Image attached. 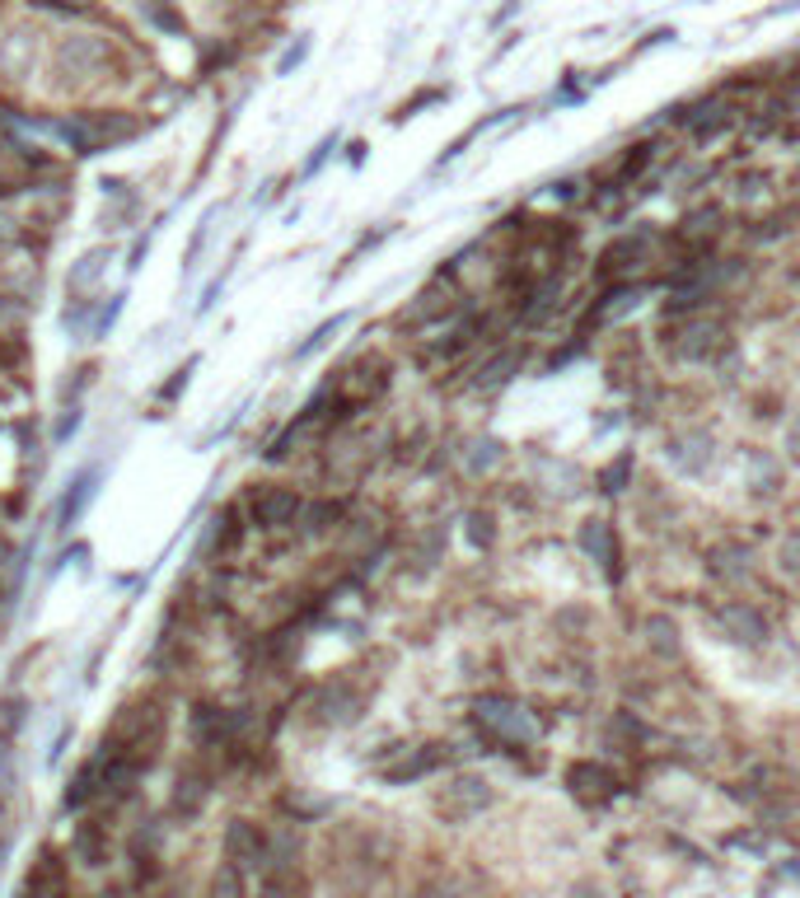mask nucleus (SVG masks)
Wrapping results in <instances>:
<instances>
[{
	"mask_svg": "<svg viewBox=\"0 0 800 898\" xmlns=\"http://www.w3.org/2000/svg\"><path fill=\"white\" fill-rule=\"evenodd\" d=\"M473 730L482 735V745L520 753L529 745H539L543 721L533 706L506 698V692H482V698H473Z\"/></svg>",
	"mask_w": 800,
	"mask_h": 898,
	"instance_id": "1",
	"label": "nucleus"
},
{
	"mask_svg": "<svg viewBox=\"0 0 800 898\" xmlns=\"http://www.w3.org/2000/svg\"><path fill=\"white\" fill-rule=\"evenodd\" d=\"M735 337L721 313L702 309V313H684V319H665L661 328V352L669 356V366H707L726 352Z\"/></svg>",
	"mask_w": 800,
	"mask_h": 898,
	"instance_id": "2",
	"label": "nucleus"
},
{
	"mask_svg": "<svg viewBox=\"0 0 800 898\" xmlns=\"http://www.w3.org/2000/svg\"><path fill=\"white\" fill-rule=\"evenodd\" d=\"M305 506L309 501L286 482H254L239 501L248 529H258V533H295L300 529Z\"/></svg>",
	"mask_w": 800,
	"mask_h": 898,
	"instance_id": "3",
	"label": "nucleus"
},
{
	"mask_svg": "<svg viewBox=\"0 0 800 898\" xmlns=\"http://www.w3.org/2000/svg\"><path fill=\"white\" fill-rule=\"evenodd\" d=\"M661 454H665V464L679 472L684 482H702L716 468V459H721V440L707 427H679V431L665 435Z\"/></svg>",
	"mask_w": 800,
	"mask_h": 898,
	"instance_id": "4",
	"label": "nucleus"
},
{
	"mask_svg": "<svg viewBox=\"0 0 800 898\" xmlns=\"http://www.w3.org/2000/svg\"><path fill=\"white\" fill-rule=\"evenodd\" d=\"M496 805V786L478 772H454L445 786H435V814L445 824H468V819L488 814Z\"/></svg>",
	"mask_w": 800,
	"mask_h": 898,
	"instance_id": "5",
	"label": "nucleus"
},
{
	"mask_svg": "<svg viewBox=\"0 0 800 898\" xmlns=\"http://www.w3.org/2000/svg\"><path fill=\"white\" fill-rule=\"evenodd\" d=\"M707 576L726 594L740 599L744 590L759 586V553L744 539H721V543L707 548Z\"/></svg>",
	"mask_w": 800,
	"mask_h": 898,
	"instance_id": "6",
	"label": "nucleus"
},
{
	"mask_svg": "<svg viewBox=\"0 0 800 898\" xmlns=\"http://www.w3.org/2000/svg\"><path fill=\"white\" fill-rule=\"evenodd\" d=\"M712 623H716L721 641L740 645V651H759V645H767V637H773L767 613L759 604H749V599H721L712 608Z\"/></svg>",
	"mask_w": 800,
	"mask_h": 898,
	"instance_id": "7",
	"label": "nucleus"
},
{
	"mask_svg": "<svg viewBox=\"0 0 800 898\" xmlns=\"http://www.w3.org/2000/svg\"><path fill=\"white\" fill-rule=\"evenodd\" d=\"M576 548L594 566H600L608 586H618V580H623V543H618V529L608 525L604 515H586V519H580V525H576Z\"/></svg>",
	"mask_w": 800,
	"mask_h": 898,
	"instance_id": "8",
	"label": "nucleus"
},
{
	"mask_svg": "<svg viewBox=\"0 0 800 898\" xmlns=\"http://www.w3.org/2000/svg\"><path fill=\"white\" fill-rule=\"evenodd\" d=\"M529 472H533V492L553 501H576L586 492V468L567 459V454H529Z\"/></svg>",
	"mask_w": 800,
	"mask_h": 898,
	"instance_id": "9",
	"label": "nucleus"
},
{
	"mask_svg": "<svg viewBox=\"0 0 800 898\" xmlns=\"http://www.w3.org/2000/svg\"><path fill=\"white\" fill-rule=\"evenodd\" d=\"M740 482L754 501H777L787 492V464H781V454L763 450V445H744L740 450Z\"/></svg>",
	"mask_w": 800,
	"mask_h": 898,
	"instance_id": "10",
	"label": "nucleus"
},
{
	"mask_svg": "<svg viewBox=\"0 0 800 898\" xmlns=\"http://www.w3.org/2000/svg\"><path fill=\"white\" fill-rule=\"evenodd\" d=\"M641 645H647L651 660H661V665H679L684 660V627L674 613H647V623H641Z\"/></svg>",
	"mask_w": 800,
	"mask_h": 898,
	"instance_id": "11",
	"label": "nucleus"
},
{
	"mask_svg": "<svg viewBox=\"0 0 800 898\" xmlns=\"http://www.w3.org/2000/svg\"><path fill=\"white\" fill-rule=\"evenodd\" d=\"M567 786H571V796L580 800H590V805H600V800H608L618 791V777H614V767L600 763V759H576L567 767Z\"/></svg>",
	"mask_w": 800,
	"mask_h": 898,
	"instance_id": "12",
	"label": "nucleus"
},
{
	"mask_svg": "<svg viewBox=\"0 0 800 898\" xmlns=\"http://www.w3.org/2000/svg\"><path fill=\"white\" fill-rule=\"evenodd\" d=\"M520 370H525V352H520V346H506V352H492L488 360H478L473 374H468V389H473V393H496V389H506Z\"/></svg>",
	"mask_w": 800,
	"mask_h": 898,
	"instance_id": "13",
	"label": "nucleus"
},
{
	"mask_svg": "<svg viewBox=\"0 0 800 898\" xmlns=\"http://www.w3.org/2000/svg\"><path fill=\"white\" fill-rule=\"evenodd\" d=\"M735 122H740V113H735L726 99H702L693 108H684V127H688V136H693V140H712L721 132H730Z\"/></svg>",
	"mask_w": 800,
	"mask_h": 898,
	"instance_id": "14",
	"label": "nucleus"
},
{
	"mask_svg": "<svg viewBox=\"0 0 800 898\" xmlns=\"http://www.w3.org/2000/svg\"><path fill=\"white\" fill-rule=\"evenodd\" d=\"M501 459H506V440H496L488 431L459 440V468L468 472V478H488L492 468H501Z\"/></svg>",
	"mask_w": 800,
	"mask_h": 898,
	"instance_id": "15",
	"label": "nucleus"
},
{
	"mask_svg": "<svg viewBox=\"0 0 800 898\" xmlns=\"http://www.w3.org/2000/svg\"><path fill=\"white\" fill-rule=\"evenodd\" d=\"M445 763V749L441 745H417V749H407L398 763H384V782L389 786H407V782H421V777H431L435 767Z\"/></svg>",
	"mask_w": 800,
	"mask_h": 898,
	"instance_id": "16",
	"label": "nucleus"
},
{
	"mask_svg": "<svg viewBox=\"0 0 800 898\" xmlns=\"http://www.w3.org/2000/svg\"><path fill=\"white\" fill-rule=\"evenodd\" d=\"M28 898H75L71 879H66V865H61L52 852H42L38 865L28 871Z\"/></svg>",
	"mask_w": 800,
	"mask_h": 898,
	"instance_id": "17",
	"label": "nucleus"
},
{
	"mask_svg": "<svg viewBox=\"0 0 800 898\" xmlns=\"http://www.w3.org/2000/svg\"><path fill=\"white\" fill-rule=\"evenodd\" d=\"M632 468H637V454H632V450H618L614 459L600 468V492H604V496H627V492H632Z\"/></svg>",
	"mask_w": 800,
	"mask_h": 898,
	"instance_id": "18",
	"label": "nucleus"
},
{
	"mask_svg": "<svg viewBox=\"0 0 800 898\" xmlns=\"http://www.w3.org/2000/svg\"><path fill=\"white\" fill-rule=\"evenodd\" d=\"M496 539H501V525H496L492 510H468L464 515V543L473 548V553H492Z\"/></svg>",
	"mask_w": 800,
	"mask_h": 898,
	"instance_id": "19",
	"label": "nucleus"
},
{
	"mask_svg": "<svg viewBox=\"0 0 800 898\" xmlns=\"http://www.w3.org/2000/svg\"><path fill=\"white\" fill-rule=\"evenodd\" d=\"M207 898H254V889H248V875L239 871V865L221 861V865H216V871H211Z\"/></svg>",
	"mask_w": 800,
	"mask_h": 898,
	"instance_id": "20",
	"label": "nucleus"
},
{
	"mask_svg": "<svg viewBox=\"0 0 800 898\" xmlns=\"http://www.w3.org/2000/svg\"><path fill=\"white\" fill-rule=\"evenodd\" d=\"M773 562H777V571L787 576V580H800V525H791L787 533H781Z\"/></svg>",
	"mask_w": 800,
	"mask_h": 898,
	"instance_id": "21",
	"label": "nucleus"
},
{
	"mask_svg": "<svg viewBox=\"0 0 800 898\" xmlns=\"http://www.w3.org/2000/svg\"><path fill=\"white\" fill-rule=\"evenodd\" d=\"M781 464L800 468V413H791L787 427H781Z\"/></svg>",
	"mask_w": 800,
	"mask_h": 898,
	"instance_id": "22",
	"label": "nucleus"
},
{
	"mask_svg": "<svg viewBox=\"0 0 800 898\" xmlns=\"http://www.w3.org/2000/svg\"><path fill=\"white\" fill-rule=\"evenodd\" d=\"M571 898H608L600 885H594V879H580V885L571 889Z\"/></svg>",
	"mask_w": 800,
	"mask_h": 898,
	"instance_id": "23",
	"label": "nucleus"
},
{
	"mask_svg": "<svg viewBox=\"0 0 800 898\" xmlns=\"http://www.w3.org/2000/svg\"><path fill=\"white\" fill-rule=\"evenodd\" d=\"M796 515H800V501H796Z\"/></svg>",
	"mask_w": 800,
	"mask_h": 898,
	"instance_id": "24",
	"label": "nucleus"
}]
</instances>
